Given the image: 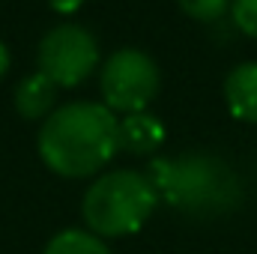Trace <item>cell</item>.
Listing matches in <instances>:
<instances>
[{"instance_id": "cell-1", "label": "cell", "mask_w": 257, "mask_h": 254, "mask_svg": "<svg viewBox=\"0 0 257 254\" xmlns=\"http://www.w3.org/2000/svg\"><path fill=\"white\" fill-rule=\"evenodd\" d=\"M120 150V120L108 105L69 102L51 111L39 129L42 162L69 180L93 177Z\"/></svg>"}, {"instance_id": "cell-2", "label": "cell", "mask_w": 257, "mask_h": 254, "mask_svg": "<svg viewBox=\"0 0 257 254\" xmlns=\"http://www.w3.org/2000/svg\"><path fill=\"white\" fill-rule=\"evenodd\" d=\"M147 177L156 186L159 197L197 215L224 212L239 200V183L230 174V168L206 153L159 159L150 165Z\"/></svg>"}, {"instance_id": "cell-3", "label": "cell", "mask_w": 257, "mask_h": 254, "mask_svg": "<svg viewBox=\"0 0 257 254\" xmlns=\"http://www.w3.org/2000/svg\"><path fill=\"white\" fill-rule=\"evenodd\" d=\"M159 206V191L141 171H108L84 194L87 230L102 239L138 233Z\"/></svg>"}, {"instance_id": "cell-4", "label": "cell", "mask_w": 257, "mask_h": 254, "mask_svg": "<svg viewBox=\"0 0 257 254\" xmlns=\"http://www.w3.org/2000/svg\"><path fill=\"white\" fill-rule=\"evenodd\" d=\"M162 75L150 54L138 48H123L102 66V96L111 111L141 114L159 93Z\"/></svg>"}, {"instance_id": "cell-5", "label": "cell", "mask_w": 257, "mask_h": 254, "mask_svg": "<svg viewBox=\"0 0 257 254\" xmlns=\"http://www.w3.org/2000/svg\"><path fill=\"white\" fill-rule=\"evenodd\" d=\"M99 63V45L93 33L78 24L54 27L39 45V72L57 87L84 84Z\"/></svg>"}, {"instance_id": "cell-6", "label": "cell", "mask_w": 257, "mask_h": 254, "mask_svg": "<svg viewBox=\"0 0 257 254\" xmlns=\"http://www.w3.org/2000/svg\"><path fill=\"white\" fill-rule=\"evenodd\" d=\"M224 102L242 123H257V63H239L224 78Z\"/></svg>"}, {"instance_id": "cell-7", "label": "cell", "mask_w": 257, "mask_h": 254, "mask_svg": "<svg viewBox=\"0 0 257 254\" xmlns=\"http://www.w3.org/2000/svg\"><path fill=\"white\" fill-rule=\"evenodd\" d=\"M162 144H165V126L153 114L141 111V114H126L120 120V147L123 150L135 153V156H150Z\"/></svg>"}, {"instance_id": "cell-8", "label": "cell", "mask_w": 257, "mask_h": 254, "mask_svg": "<svg viewBox=\"0 0 257 254\" xmlns=\"http://www.w3.org/2000/svg\"><path fill=\"white\" fill-rule=\"evenodd\" d=\"M54 99H57V84L48 81L42 72L27 75V78L15 87V108H18V114L27 117V120L51 117Z\"/></svg>"}, {"instance_id": "cell-9", "label": "cell", "mask_w": 257, "mask_h": 254, "mask_svg": "<svg viewBox=\"0 0 257 254\" xmlns=\"http://www.w3.org/2000/svg\"><path fill=\"white\" fill-rule=\"evenodd\" d=\"M42 254H111V248L108 242H102V236L69 227V230H60L57 236H51V242L45 245Z\"/></svg>"}, {"instance_id": "cell-10", "label": "cell", "mask_w": 257, "mask_h": 254, "mask_svg": "<svg viewBox=\"0 0 257 254\" xmlns=\"http://www.w3.org/2000/svg\"><path fill=\"white\" fill-rule=\"evenodd\" d=\"M177 3L186 15H192L197 21H215L227 12V6L233 0H177Z\"/></svg>"}, {"instance_id": "cell-11", "label": "cell", "mask_w": 257, "mask_h": 254, "mask_svg": "<svg viewBox=\"0 0 257 254\" xmlns=\"http://www.w3.org/2000/svg\"><path fill=\"white\" fill-rule=\"evenodd\" d=\"M230 15H233V24L245 36L257 39V0H233L230 3Z\"/></svg>"}, {"instance_id": "cell-12", "label": "cell", "mask_w": 257, "mask_h": 254, "mask_svg": "<svg viewBox=\"0 0 257 254\" xmlns=\"http://www.w3.org/2000/svg\"><path fill=\"white\" fill-rule=\"evenodd\" d=\"M51 3V9H57V12H63V15H72L84 0H48Z\"/></svg>"}, {"instance_id": "cell-13", "label": "cell", "mask_w": 257, "mask_h": 254, "mask_svg": "<svg viewBox=\"0 0 257 254\" xmlns=\"http://www.w3.org/2000/svg\"><path fill=\"white\" fill-rule=\"evenodd\" d=\"M6 69H9V51H6V45L0 42V78H3Z\"/></svg>"}]
</instances>
